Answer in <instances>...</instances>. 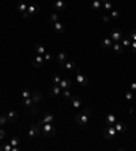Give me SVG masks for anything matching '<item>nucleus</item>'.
<instances>
[{"label": "nucleus", "mask_w": 136, "mask_h": 151, "mask_svg": "<svg viewBox=\"0 0 136 151\" xmlns=\"http://www.w3.org/2000/svg\"><path fill=\"white\" fill-rule=\"evenodd\" d=\"M114 128L117 132H125L127 131V124L125 123H123V121L120 120H117L116 121V124H114Z\"/></svg>", "instance_id": "f3484780"}, {"label": "nucleus", "mask_w": 136, "mask_h": 151, "mask_svg": "<svg viewBox=\"0 0 136 151\" xmlns=\"http://www.w3.org/2000/svg\"><path fill=\"white\" fill-rule=\"evenodd\" d=\"M101 5H102V1H101V0H93V3H91V10L93 11L101 10Z\"/></svg>", "instance_id": "b1692460"}, {"label": "nucleus", "mask_w": 136, "mask_h": 151, "mask_svg": "<svg viewBox=\"0 0 136 151\" xmlns=\"http://www.w3.org/2000/svg\"><path fill=\"white\" fill-rule=\"evenodd\" d=\"M121 38H123V33H121L120 29H113L112 30V33H110V40L113 42H120L121 41Z\"/></svg>", "instance_id": "39448f33"}, {"label": "nucleus", "mask_w": 136, "mask_h": 151, "mask_svg": "<svg viewBox=\"0 0 136 151\" xmlns=\"http://www.w3.org/2000/svg\"><path fill=\"white\" fill-rule=\"evenodd\" d=\"M131 49H132V52H133V53H136V41L131 42Z\"/></svg>", "instance_id": "37998d69"}, {"label": "nucleus", "mask_w": 136, "mask_h": 151, "mask_svg": "<svg viewBox=\"0 0 136 151\" xmlns=\"http://www.w3.org/2000/svg\"><path fill=\"white\" fill-rule=\"evenodd\" d=\"M76 82H78L79 84H82V86H89V79L84 76L82 72H79V73H76Z\"/></svg>", "instance_id": "6e6552de"}, {"label": "nucleus", "mask_w": 136, "mask_h": 151, "mask_svg": "<svg viewBox=\"0 0 136 151\" xmlns=\"http://www.w3.org/2000/svg\"><path fill=\"white\" fill-rule=\"evenodd\" d=\"M52 60H53V55H52V53H45V55H44V61L50 63Z\"/></svg>", "instance_id": "c756f323"}, {"label": "nucleus", "mask_w": 136, "mask_h": 151, "mask_svg": "<svg viewBox=\"0 0 136 151\" xmlns=\"http://www.w3.org/2000/svg\"><path fill=\"white\" fill-rule=\"evenodd\" d=\"M27 12H29V14H32V15H34V14H38V12H40V5L36 4V3L29 4V7H27Z\"/></svg>", "instance_id": "9b49d317"}, {"label": "nucleus", "mask_w": 136, "mask_h": 151, "mask_svg": "<svg viewBox=\"0 0 136 151\" xmlns=\"http://www.w3.org/2000/svg\"><path fill=\"white\" fill-rule=\"evenodd\" d=\"M7 119H8V123H16V121H18V119H19V116H18V113H16V112H14V110H10V112L7 113Z\"/></svg>", "instance_id": "ddd939ff"}, {"label": "nucleus", "mask_w": 136, "mask_h": 151, "mask_svg": "<svg viewBox=\"0 0 136 151\" xmlns=\"http://www.w3.org/2000/svg\"><path fill=\"white\" fill-rule=\"evenodd\" d=\"M22 16H23L25 19H30V18H32V14H29L27 11H25V12H22Z\"/></svg>", "instance_id": "79ce46f5"}, {"label": "nucleus", "mask_w": 136, "mask_h": 151, "mask_svg": "<svg viewBox=\"0 0 136 151\" xmlns=\"http://www.w3.org/2000/svg\"><path fill=\"white\" fill-rule=\"evenodd\" d=\"M41 133V128L37 124H32L30 125V129H29V138L30 139H36L37 136Z\"/></svg>", "instance_id": "20e7f679"}, {"label": "nucleus", "mask_w": 136, "mask_h": 151, "mask_svg": "<svg viewBox=\"0 0 136 151\" xmlns=\"http://www.w3.org/2000/svg\"><path fill=\"white\" fill-rule=\"evenodd\" d=\"M90 117L87 115H84V113H78V115L75 116V121H76V124L80 125V127H86L87 123H89Z\"/></svg>", "instance_id": "7ed1b4c3"}, {"label": "nucleus", "mask_w": 136, "mask_h": 151, "mask_svg": "<svg viewBox=\"0 0 136 151\" xmlns=\"http://www.w3.org/2000/svg\"><path fill=\"white\" fill-rule=\"evenodd\" d=\"M61 91H63V90L60 89V86H59V84H53L52 87H50V90H49V93H50L52 97H57V95H60Z\"/></svg>", "instance_id": "f8f14e48"}, {"label": "nucleus", "mask_w": 136, "mask_h": 151, "mask_svg": "<svg viewBox=\"0 0 136 151\" xmlns=\"http://www.w3.org/2000/svg\"><path fill=\"white\" fill-rule=\"evenodd\" d=\"M67 61V53L65 52H60L57 55V63H59V67L61 68L64 65V63Z\"/></svg>", "instance_id": "2eb2a0df"}, {"label": "nucleus", "mask_w": 136, "mask_h": 151, "mask_svg": "<svg viewBox=\"0 0 136 151\" xmlns=\"http://www.w3.org/2000/svg\"><path fill=\"white\" fill-rule=\"evenodd\" d=\"M44 121H45V123H53V121H55V116H53V113H46L45 117H44Z\"/></svg>", "instance_id": "cd10ccee"}, {"label": "nucleus", "mask_w": 136, "mask_h": 151, "mask_svg": "<svg viewBox=\"0 0 136 151\" xmlns=\"http://www.w3.org/2000/svg\"><path fill=\"white\" fill-rule=\"evenodd\" d=\"M61 94H63V97H64V98H67V99H69L71 97H72V94H71L69 89H68V90H63V93H61Z\"/></svg>", "instance_id": "72a5a7b5"}, {"label": "nucleus", "mask_w": 136, "mask_h": 151, "mask_svg": "<svg viewBox=\"0 0 136 151\" xmlns=\"http://www.w3.org/2000/svg\"><path fill=\"white\" fill-rule=\"evenodd\" d=\"M131 91L136 93V82H132L131 83Z\"/></svg>", "instance_id": "c03bdc74"}, {"label": "nucleus", "mask_w": 136, "mask_h": 151, "mask_svg": "<svg viewBox=\"0 0 136 151\" xmlns=\"http://www.w3.org/2000/svg\"><path fill=\"white\" fill-rule=\"evenodd\" d=\"M10 144L12 147H19L21 146V140H19V138H16V136H14L12 139L10 140Z\"/></svg>", "instance_id": "a878e982"}, {"label": "nucleus", "mask_w": 136, "mask_h": 151, "mask_svg": "<svg viewBox=\"0 0 136 151\" xmlns=\"http://www.w3.org/2000/svg\"><path fill=\"white\" fill-rule=\"evenodd\" d=\"M112 48H113V51H114V53H117V55H120V53H123V51H124V47L121 45L120 42H113V45H112Z\"/></svg>", "instance_id": "5701e85b"}, {"label": "nucleus", "mask_w": 136, "mask_h": 151, "mask_svg": "<svg viewBox=\"0 0 136 151\" xmlns=\"http://www.w3.org/2000/svg\"><path fill=\"white\" fill-rule=\"evenodd\" d=\"M104 10H112V3L110 1H106V3H104Z\"/></svg>", "instance_id": "58836bf2"}, {"label": "nucleus", "mask_w": 136, "mask_h": 151, "mask_svg": "<svg viewBox=\"0 0 136 151\" xmlns=\"http://www.w3.org/2000/svg\"><path fill=\"white\" fill-rule=\"evenodd\" d=\"M50 22H52V23H56V22H59V15L56 14V12L50 15Z\"/></svg>", "instance_id": "e433bc0d"}, {"label": "nucleus", "mask_w": 136, "mask_h": 151, "mask_svg": "<svg viewBox=\"0 0 136 151\" xmlns=\"http://www.w3.org/2000/svg\"><path fill=\"white\" fill-rule=\"evenodd\" d=\"M22 97H23V98H30V97H32V91L27 89L22 90Z\"/></svg>", "instance_id": "7c9ffc66"}, {"label": "nucleus", "mask_w": 136, "mask_h": 151, "mask_svg": "<svg viewBox=\"0 0 136 151\" xmlns=\"http://www.w3.org/2000/svg\"><path fill=\"white\" fill-rule=\"evenodd\" d=\"M42 98V94L40 90H34V91H32V99H33V102L34 104H38L40 101H41Z\"/></svg>", "instance_id": "4468645a"}, {"label": "nucleus", "mask_w": 136, "mask_h": 151, "mask_svg": "<svg viewBox=\"0 0 136 151\" xmlns=\"http://www.w3.org/2000/svg\"><path fill=\"white\" fill-rule=\"evenodd\" d=\"M30 109H32V115H33V116L38 113V108H37V104H34V105H33V106L30 108Z\"/></svg>", "instance_id": "4c0bfd02"}, {"label": "nucleus", "mask_w": 136, "mask_h": 151, "mask_svg": "<svg viewBox=\"0 0 136 151\" xmlns=\"http://www.w3.org/2000/svg\"><path fill=\"white\" fill-rule=\"evenodd\" d=\"M129 37H131L132 41H136V29H133V30L129 33Z\"/></svg>", "instance_id": "ea45409f"}, {"label": "nucleus", "mask_w": 136, "mask_h": 151, "mask_svg": "<svg viewBox=\"0 0 136 151\" xmlns=\"http://www.w3.org/2000/svg\"><path fill=\"white\" fill-rule=\"evenodd\" d=\"M112 42L113 41L110 40V37H106V38H104V40L101 41V48H102V49H110L112 45H113Z\"/></svg>", "instance_id": "dca6fc26"}, {"label": "nucleus", "mask_w": 136, "mask_h": 151, "mask_svg": "<svg viewBox=\"0 0 136 151\" xmlns=\"http://www.w3.org/2000/svg\"><path fill=\"white\" fill-rule=\"evenodd\" d=\"M23 105H25V108H29V109H30L33 105H34L32 97H30V98H23Z\"/></svg>", "instance_id": "bb28decb"}, {"label": "nucleus", "mask_w": 136, "mask_h": 151, "mask_svg": "<svg viewBox=\"0 0 136 151\" xmlns=\"http://www.w3.org/2000/svg\"><path fill=\"white\" fill-rule=\"evenodd\" d=\"M0 150L1 151H12V146H11V144H3V146H0Z\"/></svg>", "instance_id": "473e14b6"}, {"label": "nucleus", "mask_w": 136, "mask_h": 151, "mask_svg": "<svg viewBox=\"0 0 136 151\" xmlns=\"http://www.w3.org/2000/svg\"><path fill=\"white\" fill-rule=\"evenodd\" d=\"M8 123V119H7V116H0V125L3 127Z\"/></svg>", "instance_id": "f704fd0d"}, {"label": "nucleus", "mask_w": 136, "mask_h": 151, "mask_svg": "<svg viewBox=\"0 0 136 151\" xmlns=\"http://www.w3.org/2000/svg\"><path fill=\"white\" fill-rule=\"evenodd\" d=\"M116 135H117V131H116L114 125H108L104 129V138L108 139V140H113L116 139Z\"/></svg>", "instance_id": "f03ea898"}, {"label": "nucleus", "mask_w": 136, "mask_h": 151, "mask_svg": "<svg viewBox=\"0 0 136 151\" xmlns=\"http://www.w3.org/2000/svg\"><path fill=\"white\" fill-rule=\"evenodd\" d=\"M69 99H71V105H72L75 109H79V108L82 106V99L79 98L78 95H72Z\"/></svg>", "instance_id": "1a4fd4ad"}, {"label": "nucleus", "mask_w": 136, "mask_h": 151, "mask_svg": "<svg viewBox=\"0 0 136 151\" xmlns=\"http://www.w3.org/2000/svg\"><path fill=\"white\" fill-rule=\"evenodd\" d=\"M102 21H104V23H108V22L110 21V16H108V15H105L104 18H102Z\"/></svg>", "instance_id": "a18cd8bd"}, {"label": "nucleus", "mask_w": 136, "mask_h": 151, "mask_svg": "<svg viewBox=\"0 0 136 151\" xmlns=\"http://www.w3.org/2000/svg\"><path fill=\"white\" fill-rule=\"evenodd\" d=\"M121 45L124 48H127V47H131V42H132V40H131V37H129V34L128 36H123V38H121Z\"/></svg>", "instance_id": "4be33fe9"}, {"label": "nucleus", "mask_w": 136, "mask_h": 151, "mask_svg": "<svg viewBox=\"0 0 136 151\" xmlns=\"http://www.w3.org/2000/svg\"><path fill=\"white\" fill-rule=\"evenodd\" d=\"M5 138V132L3 129H0V139H4Z\"/></svg>", "instance_id": "de8ad7c7"}, {"label": "nucleus", "mask_w": 136, "mask_h": 151, "mask_svg": "<svg viewBox=\"0 0 136 151\" xmlns=\"http://www.w3.org/2000/svg\"><path fill=\"white\" fill-rule=\"evenodd\" d=\"M44 63H45L44 61V56H38V55H37L36 57L33 59V65L36 68H41Z\"/></svg>", "instance_id": "9d476101"}, {"label": "nucleus", "mask_w": 136, "mask_h": 151, "mask_svg": "<svg viewBox=\"0 0 136 151\" xmlns=\"http://www.w3.org/2000/svg\"><path fill=\"white\" fill-rule=\"evenodd\" d=\"M53 29H55V31L59 33V34L64 33V30H65V27H64V25L61 23V22H56V23H53Z\"/></svg>", "instance_id": "412c9836"}, {"label": "nucleus", "mask_w": 136, "mask_h": 151, "mask_svg": "<svg viewBox=\"0 0 136 151\" xmlns=\"http://www.w3.org/2000/svg\"><path fill=\"white\" fill-rule=\"evenodd\" d=\"M27 7H29V5L26 4V3H23V1H19V3H18V4H16V8H18V11H19V12H25V11H27Z\"/></svg>", "instance_id": "393cba45"}, {"label": "nucleus", "mask_w": 136, "mask_h": 151, "mask_svg": "<svg viewBox=\"0 0 136 151\" xmlns=\"http://www.w3.org/2000/svg\"><path fill=\"white\" fill-rule=\"evenodd\" d=\"M59 86H60V89L61 90H68L71 86H72V80L69 78H63L61 79V82L59 83Z\"/></svg>", "instance_id": "0eeeda50"}, {"label": "nucleus", "mask_w": 136, "mask_h": 151, "mask_svg": "<svg viewBox=\"0 0 136 151\" xmlns=\"http://www.w3.org/2000/svg\"><path fill=\"white\" fill-rule=\"evenodd\" d=\"M44 124H45V121H44V120H40L38 123H37V125H38L40 128H42V127H44Z\"/></svg>", "instance_id": "49530a36"}, {"label": "nucleus", "mask_w": 136, "mask_h": 151, "mask_svg": "<svg viewBox=\"0 0 136 151\" xmlns=\"http://www.w3.org/2000/svg\"><path fill=\"white\" fill-rule=\"evenodd\" d=\"M41 133L44 136H46V138H52V136H55V133H56V128H55L53 123H45L44 127L41 128Z\"/></svg>", "instance_id": "f257e3e1"}, {"label": "nucleus", "mask_w": 136, "mask_h": 151, "mask_svg": "<svg viewBox=\"0 0 136 151\" xmlns=\"http://www.w3.org/2000/svg\"><path fill=\"white\" fill-rule=\"evenodd\" d=\"M76 67H78V65H76V63L75 61H72V60H67L60 69H65V71H69V72H71V71H75V68Z\"/></svg>", "instance_id": "423d86ee"}, {"label": "nucleus", "mask_w": 136, "mask_h": 151, "mask_svg": "<svg viewBox=\"0 0 136 151\" xmlns=\"http://www.w3.org/2000/svg\"><path fill=\"white\" fill-rule=\"evenodd\" d=\"M110 19H120V12L118 11H112V14H110Z\"/></svg>", "instance_id": "2f4dec72"}, {"label": "nucleus", "mask_w": 136, "mask_h": 151, "mask_svg": "<svg viewBox=\"0 0 136 151\" xmlns=\"http://www.w3.org/2000/svg\"><path fill=\"white\" fill-rule=\"evenodd\" d=\"M133 98H135V93H133V91H127L125 93V99L127 101H132Z\"/></svg>", "instance_id": "c85d7f7f"}, {"label": "nucleus", "mask_w": 136, "mask_h": 151, "mask_svg": "<svg viewBox=\"0 0 136 151\" xmlns=\"http://www.w3.org/2000/svg\"><path fill=\"white\" fill-rule=\"evenodd\" d=\"M52 80H53V83L55 84H59L60 82H61V76H59V75H53Z\"/></svg>", "instance_id": "c9c22d12"}, {"label": "nucleus", "mask_w": 136, "mask_h": 151, "mask_svg": "<svg viewBox=\"0 0 136 151\" xmlns=\"http://www.w3.org/2000/svg\"><path fill=\"white\" fill-rule=\"evenodd\" d=\"M116 121H117V117H116L113 113H109V115L105 117V123H106V125H114Z\"/></svg>", "instance_id": "a211bd4d"}, {"label": "nucleus", "mask_w": 136, "mask_h": 151, "mask_svg": "<svg viewBox=\"0 0 136 151\" xmlns=\"http://www.w3.org/2000/svg\"><path fill=\"white\" fill-rule=\"evenodd\" d=\"M53 8H55L56 11H64L65 8H67V4L64 3L63 0H57V1L53 4Z\"/></svg>", "instance_id": "6ab92c4d"}, {"label": "nucleus", "mask_w": 136, "mask_h": 151, "mask_svg": "<svg viewBox=\"0 0 136 151\" xmlns=\"http://www.w3.org/2000/svg\"><path fill=\"white\" fill-rule=\"evenodd\" d=\"M34 51H36V55H38V56H44V55L46 53L42 44H36V45H34Z\"/></svg>", "instance_id": "aec40b11"}, {"label": "nucleus", "mask_w": 136, "mask_h": 151, "mask_svg": "<svg viewBox=\"0 0 136 151\" xmlns=\"http://www.w3.org/2000/svg\"><path fill=\"white\" fill-rule=\"evenodd\" d=\"M102 3H106V1H110V0H101Z\"/></svg>", "instance_id": "09e8293b"}, {"label": "nucleus", "mask_w": 136, "mask_h": 151, "mask_svg": "<svg viewBox=\"0 0 136 151\" xmlns=\"http://www.w3.org/2000/svg\"><path fill=\"white\" fill-rule=\"evenodd\" d=\"M82 113H84V115H87L90 117V115H91V110H90V108H83Z\"/></svg>", "instance_id": "a19ab883"}]
</instances>
